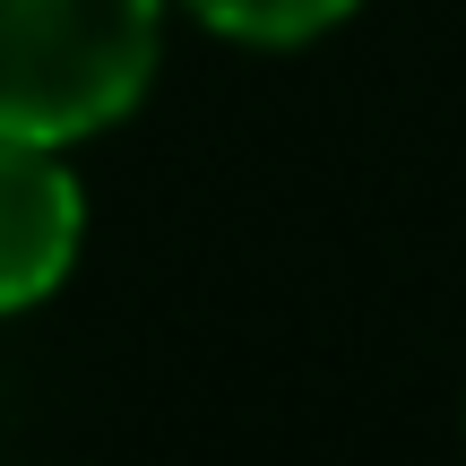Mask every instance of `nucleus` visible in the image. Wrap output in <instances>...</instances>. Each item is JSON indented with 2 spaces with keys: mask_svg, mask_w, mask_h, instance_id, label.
<instances>
[{
  "mask_svg": "<svg viewBox=\"0 0 466 466\" xmlns=\"http://www.w3.org/2000/svg\"><path fill=\"white\" fill-rule=\"evenodd\" d=\"M156 78V0H0V130L96 138Z\"/></svg>",
  "mask_w": 466,
  "mask_h": 466,
  "instance_id": "f257e3e1",
  "label": "nucleus"
},
{
  "mask_svg": "<svg viewBox=\"0 0 466 466\" xmlns=\"http://www.w3.org/2000/svg\"><path fill=\"white\" fill-rule=\"evenodd\" d=\"M78 233H86V199L61 147L0 130V311H26L69 277Z\"/></svg>",
  "mask_w": 466,
  "mask_h": 466,
  "instance_id": "f03ea898",
  "label": "nucleus"
},
{
  "mask_svg": "<svg viewBox=\"0 0 466 466\" xmlns=\"http://www.w3.org/2000/svg\"><path fill=\"white\" fill-rule=\"evenodd\" d=\"M190 9L242 44H302V35H329L354 0H190Z\"/></svg>",
  "mask_w": 466,
  "mask_h": 466,
  "instance_id": "7ed1b4c3",
  "label": "nucleus"
}]
</instances>
